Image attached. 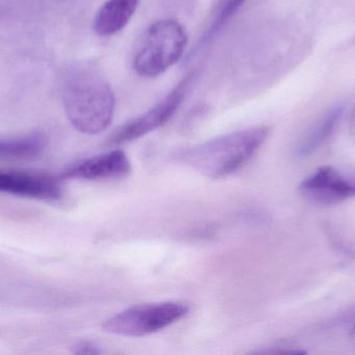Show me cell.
Listing matches in <instances>:
<instances>
[{
  "label": "cell",
  "mask_w": 355,
  "mask_h": 355,
  "mask_svg": "<svg viewBox=\"0 0 355 355\" xmlns=\"http://www.w3.org/2000/svg\"><path fill=\"white\" fill-rule=\"evenodd\" d=\"M63 103L70 123L83 134H101L113 121V90L101 73L89 66H78L68 72L63 85Z\"/></svg>",
  "instance_id": "cell-1"
},
{
  "label": "cell",
  "mask_w": 355,
  "mask_h": 355,
  "mask_svg": "<svg viewBox=\"0 0 355 355\" xmlns=\"http://www.w3.org/2000/svg\"><path fill=\"white\" fill-rule=\"evenodd\" d=\"M269 135L267 126L239 130L186 149L180 159L207 178H225L248 163Z\"/></svg>",
  "instance_id": "cell-2"
},
{
  "label": "cell",
  "mask_w": 355,
  "mask_h": 355,
  "mask_svg": "<svg viewBox=\"0 0 355 355\" xmlns=\"http://www.w3.org/2000/svg\"><path fill=\"white\" fill-rule=\"evenodd\" d=\"M188 45V34L175 19H162L149 26L134 59L142 78H157L175 65Z\"/></svg>",
  "instance_id": "cell-3"
},
{
  "label": "cell",
  "mask_w": 355,
  "mask_h": 355,
  "mask_svg": "<svg viewBox=\"0 0 355 355\" xmlns=\"http://www.w3.org/2000/svg\"><path fill=\"white\" fill-rule=\"evenodd\" d=\"M189 311L188 305L175 301L135 305L107 319L103 329L116 336L141 338L176 323Z\"/></svg>",
  "instance_id": "cell-4"
},
{
  "label": "cell",
  "mask_w": 355,
  "mask_h": 355,
  "mask_svg": "<svg viewBox=\"0 0 355 355\" xmlns=\"http://www.w3.org/2000/svg\"><path fill=\"white\" fill-rule=\"evenodd\" d=\"M190 85V78H186L178 85L165 98L151 107L146 113L130 120L116 130L107 140V144L120 145L146 136L149 132L162 128L178 111Z\"/></svg>",
  "instance_id": "cell-5"
},
{
  "label": "cell",
  "mask_w": 355,
  "mask_h": 355,
  "mask_svg": "<svg viewBox=\"0 0 355 355\" xmlns=\"http://www.w3.org/2000/svg\"><path fill=\"white\" fill-rule=\"evenodd\" d=\"M299 191L315 205H334L355 196V182L331 166H323L302 180Z\"/></svg>",
  "instance_id": "cell-6"
},
{
  "label": "cell",
  "mask_w": 355,
  "mask_h": 355,
  "mask_svg": "<svg viewBox=\"0 0 355 355\" xmlns=\"http://www.w3.org/2000/svg\"><path fill=\"white\" fill-rule=\"evenodd\" d=\"M0 190L16 196L39 200H59L63 196V189L55 178L30 172H1Z\"/></svg>",
  "instance_id": "cell-7"
},
{
  "label": "cell",
  "mask_w": 355,
  "mask_h": 355,
  "mask_svg": "<svg viewBox=\"0 0 355 355\" xmlns=\"http://www.w3.org/2000/svg\"><path fill=\"white\" fill-rule=\"evenodd\" d=\"M132 170L130 159L123 150L115 149L109 153L85 159L64 172L63 178L76 180H98L120 178Z\"/></svg>",
  "instance_id": "cell-8"
},
{
  "label": "cell",
  "mask_w": 355,
  "mask_h": 355,
  "mask_svg": "<svg viewBox=\"0 0 355 355\" xmlns=\"http://www.w3.org/2000/svg\"><path fill=\"white\" fill-rule=\"evenodd\" d=\"M138 6L139 0H107L95 16V32L101 37L117 34L132 20Z\"/></svg>",
  "instance_id": "cell-9"
},
{
  "label": "cell",
  "mask_w": 355,
  "mask_h": 355,
  "mask_svg": "<svg viewBox=\"0 0 355 355\" xmlns=\"http://www.w3.org/2000/svg\"><path fill=\"white\" fill-rule=\"evenodd\" d=\"M47 146L43 132H32L0 142V155L8 159H31L42 155Z\"/></svg>",
  "instance_id": "cell-10"
},
{
  "label": "cell",
  "mask_w": 355,
  "mask_h": 355,
  "mask_svg": "<svg viewBox=\"0 0 355 355\" xmlns=\"http://www.w3.org/2000/svg\"><path fill=\"white\" fill-rule=\"evenodd\" d=\"M343 113H344L343 107H336L330 110L303 139L297 150V157L304 159L319 149L334 134Z\"/></svg>",
  "instance_id": "cell-11"
},
{
  "label": "cell",
  "mask_w": 355,
  "mask_h": 355,
  "mask_svg": "<svg viewBox=\"0 0 355 355\" xmlns=\"http://www.w3.org/2000/svg\"><path fill=\"white\" fill-rule=\"evenodd\" d=\"M245 1L246 0H226L220 11L218 12L215 19L211 22L209 28H207V32L201 37L197 47H201L202 45L207 44L211 39H213L217 35V33L232 19V16L239 11V9L244 5Z\"/></svg>",
  "instance_id": "cell-12"
},
{
  "label": "cell",
  "mask_w": 355,
  "mask_h": 355,
  "mask_svg": "<svg viewBox=\"0 0 355 355\" xmlns=\"http://www.w3.org/2000/svg\"><path fill=\"white\" fill-rule=\"evenodd\" d=\"M101 351L95 347L94 345L88 344V343H84V344L78 346V349L76 350V353H80V354H97Z\"/></svg>",
  "instance_id": "cell-13"
},
{
  "label": "cell",
  "mask_w": 355,
  "mask_h": 355,
  "mask_svg": "<svg viewBox=\"0 0 355 355\" xmlns=\"http://www.w3.org/2000/svg\"><path fill=\"white\" fill-rule=\"evenodd\" d=\"M350 340H351V342L353 343V345H355V325L353 326L352 329H351Z\"/></svg>",
  "instance_id": "cell-14"
}]
</instances>
